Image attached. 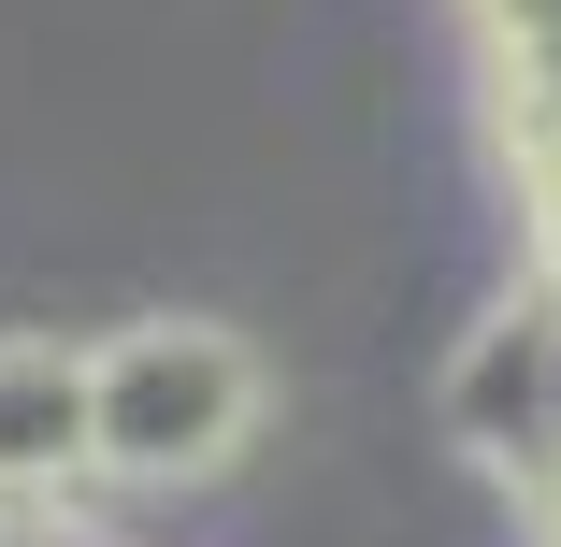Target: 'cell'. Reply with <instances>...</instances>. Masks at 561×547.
<instances>
[{"instance_id":"obj_1","label":"cell","mask_w":561,"mask_h":547,"mask_svg":"<svg viewBox=\"0 0 561 547\" xmlns=\"http://www.w3.org/2000/svg\"><path fill=\"white\" fill-rule=\"evenodd\" d=\"M260 432V346L216 317H145V332L87 346V476L187 490L216 461H245Z\"/></svg>"},{"instance_id":"obj_2","label":"cell","mask_w":561,"mask_h":547,"mask_svg":"<svg viewBox=\"0 0 561 547\" xmlns=\"http://www.w3.org/2000/svg\"><path fill=\"white\" fill-rule=\"evenodd\" d=\"M87 476V346L0 332V504H44Z\"/></svg>"}]
</instances>
